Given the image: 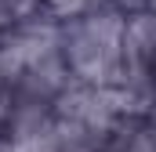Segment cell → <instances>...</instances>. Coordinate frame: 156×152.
I'll use <instances>...</instances> for the list:
<instances>
[{
	"instance_id": "obj_1",
	"label": "cell",
	"mask_w": 156,
	"mask_h": 152,
	"mask_svg": "<svg viewBox=\"0 0 156 152\" xmlns=\"http://www.w3.org/2000/svg\"><path fill=\"white\" fill-rule=\"evenodd\" d=\"M91 4H94V0H47L51 15H58V18H76V15H83Z\"/></svg>"
}]
</instances>
